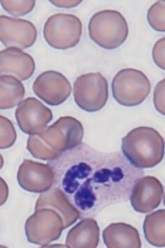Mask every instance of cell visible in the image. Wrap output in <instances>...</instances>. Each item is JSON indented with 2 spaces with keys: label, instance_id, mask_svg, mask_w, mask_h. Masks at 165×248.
<instances>
[{
  "label": "cell",
  "instance_id": "cell-18",
  "mask_svg": "<svg viewBox=\"0 0 165 248\" xmlns=\"http://www.w3.org/2000/svg\"><path fill=\"white\" fill-rule=\"evenodd\" d=\"M25 89L20 81L12 76H0V109L16 107L22 102Z\"/></svg>",
  "mask_w": 165,
  "mask_h": 248
},
{
  "label": "cell",
  "instance_id": "cell-17",
  "mask_svg": "<svg viewBox=\"0 0 165 248\" xmlns=\"http://www.w3.org/2000/svg\"><path fill=\"white\" fill-rule=\"evenodd\" d=\"M99 241V228L92 218H85L70 230L66 245L71 248H96Z\"/></svg>",
  "mask_w": 165,
  "mask_h": 248
},
{
  "label": "cell",
  "instance_id": "cell-2",
  "mask_svg": "<svg viewBox=\"0 0 165 248\" xmlns=\"http://www.w3.org/2000/svg\"><path fill=\"white\" fill-rule=\"evenodd\" d=\"M84 128L74 117L59 118L40 133L28 139L27 150L36 159L52 161L78 146L82 141Z\"/></svg>",
  "mask_w": 165,
  "mask_h": 248
},
{
  "label": "cell",
  "instance_id": "cell-20",
  "mask_svg": "<svg viewBox=\"0 0 165 248\" xmlns=\"http://www.w3.org/2000/svg\"><path fill=\"white\" fill-rule=\"evenodd\" d=\"M17 140V133L12 122L0 115V149H7L14 146Z\"/></svg>",
  "mask_w": 165,
  "mask_h": 248
},
{
  "label": "cell",
  "instance_id": "cell-16",
  "mask_svg": "<svg viewBox=\"0 0 165 248\" xmlns=\"http://www.w3.org/2000/svg\"><path fill=\"white\" fill-rule=\"evenodd\" d=\"M102 237L108 248H141L138 231L127 223H112L103 231Z\"/></svg>",
  "mask_w": 165,
  "mask_h": 248
},
{
  "label": "cell",
  "instance_id": "cell-14",
  "mask_svg": "<svg viewBox=\"0 0 165 248\" xmlns=\"http://www.w3.org/2000/svg\"><path fill=\"white\" fill-rule=\"evenodd\" d=\"M35 70L33 58L20 49L8 48L0 51V76H12L25 81Z\"/></svg>",
  "mask_w": 165,
  "mask_h": 248
},
{
  "label": "cell",
  "instance_id": "cell-22",
  "mask_svg": "<svg viewBox=\"0 0 165 248\" xmlns=\"http://www.w3.org/2000/svg\"><path fill=\"white\" fill-rule=\"evenodd\" d=\"M3 9L15 17L25 16L35 7V1H0Z\"/></svg>",
  "mask_w": 165,
  "mask_h": 248
},
{
  "label": "cell",
  "instance_id": "cell-21",
  "mask_svg": "<svg viewBox=\"0 0 165 248\" xmlns=\"http://www.w3.org/2000/svg\"><path fill=\"white\" fill-rule=\"evenodd\" d=\"M165 1H158L148 9V22L154 30L158 32H165Z\"/></svg>",
  "mask_w": 165,
  "mask_h": 248
},
{
  "label": "cell",
  "instance_id": "cell-8",
  "mask_svg": "<svg viewBox=\"0 0 165 248\" xmlns=\"http://www.w3.org/2000/svg\"><path fill=\"white\" fill-rule=\"evenodd\" d=\"M64 223L61 216L50 208H41L29 217L25 223V233L32 244L45 246L61 236Z\"/></svg>",
  "mask_w": 165,
  "mask_h": 248
},
{
  "label": "cell",
  "instance_id": "cell-13",
  "mask_svg": "<svg viewBox=\"0 0 165 248\" xmlns=\"http://www.w3.org/2000/svg\"><path fill=\"white\" fill-rule=\"evenodd\" d=\"M19 185L27 192L40 193L50 190L53 186L54 173L48 164L24 159L17 172Z\"/></svg>",
  "mask_w": 165,
  "mask_h": 248
},
{
  "label": "cell",
  "instance_id": "cell-4",
  "mask_svg": "<svg viewBox=\"0 0 165 248\" xmlns=\"http://www.w3.org/2000/svg\"><path fill=\"white\" fill-rule=\"evenodd\" d=\"M89 32L95 43L103 48L112 50L118 48L127 40L128 24L118 11L104 10L90 19Z\"/></svg>",
  "mask_w": 165,
  "mask_h": 248
},
{
  "label": "cell",
  "instance_id": "cell-10",
  "mask_svg": "<svg viewBox=\"0 0 165 248\" xmlns=\"http://www.w3.org/2000/svg\"><path fill=\"white\" fill-rule=\"evenodd\" d=\"M37 36V29L32 22L0 16V42L5 46L30 48L35 44Z\"/></svg>",
  "mask_w": 165,
  "mask_h": 248
},
{
  "label": "cell",
  "instance_id": "cell-23",
  "mask_svg": "<svg viewBox=\"0 0 165 248\" xmlns=\"http://www.w3.org/2000/svg\"><path fill=\"white\" fill-rule=\"evenodd\" d=\"M165 79H163L157 84L153 94V102L156 110L165 115Z\"/></svg>",
  "mask_w": 165,
  "mask_h": 248
},
{
  "label": "cell",
  "instance_id": "cell-9",
  "mask_svg": "<svg viewBox=\"0 0 165 248\" xmlns=\"http://www.w3.org/2000/svg\"><path fill=\"white\" fill-rule=\"evenodd\" d=\"M16 117L23 133L33 135L45 130L53 119V113L38 99L29 97L19 103Z\"/></svg>",
  "mask_w": 165,
  "mask_h": 248
},
{
  "label": "cell",
  "instance_id": "cell-12",
  "mask_svg": "<svg viewBox=\"0 0 165 248\" xmlns=\"http://www.w3.org/2000/svg\"><path fill=\"white\" fill-rule=\"evenodd\" d=\"M163 197L164 188L161 182L153 176H146L134 185L130 199L135 211L145 214L158 208Z\"/></svg>",
  "mask_w": 165,
  "mask_h": 248
},
{
  "label": "cell",
  "instance_id": "cell-24",
  "mask_svg": "<svg viewBox=\"0 0 165 248\" xmlns=\"http://www.w3.org/2000/svg\"><path fill=\"white\" fill-rule=\"evenodd\" d=\"M165 38L161 39L156 42L153 49V61L157 66L165 70Z\"/></svg>",
  "mask_w": 165,
  "mask_h": 248
},
{
  "label": "cell",
  "instance_id": "cell-3",
  "mask_svg": "<svg viewBox=\"0 0 165 248\" xmlns=\"http://www.w3.org/2000/svg\"><path fill=\"white\" fill-rule=\"evenodd\" d=\"M122 151L126 159L137 169H151L164 157V139L155 129L138 127L122 138Z\"/></svg>",
  "mask_w": 165,
  "mask_h": 248
},
{
  "label": "cell",
  "instance_id": "cell-27",
  "mask_svg": "<svg viewBox=\"0 0 165 248\" xmlns=\"http://www.w3.org/2000/svg\"><path fill=\"white\" fill-rule=\"evenodd\" d=\"M3 166H4V159H3V156L0 155V169H2Z\"/></svg>",
  "mask_w": 165,
  "mask_h": 248
},
{
  "label": "cell",
  "instance_id": "cell-15",
  "mask_svg": "<svg viewBox=\"0 0 165 248\" xmlns=\"http://www.w3.org/2000/svg\"><path fill=\"white\" fill-rule=\"evenodd\" d=\"M41 208L55 210L63 218L65 229L76 223L80 217L79 212L68 202L62 191L53 186L41 194L37 200L35 210Z\"/></svg>",
  "mask_w": 165,
  "mask_h": 248
},
{
  "label": "cell",
  "instance_id": "cell-11",
  "mask_svg": "<svg viewBox=\"0 0 165 248\" xmlns=\"http://www.w3.org/2000/svg\"><path fill=\"white\" fill-rule=\"evenodd\" d=\"M71 86L66 77L54 71L44 72L37 77L33 90L37 97L50 106H59L68 99Z\"/></svg>",
  "mask_w": 165,
  "mask_h": 248
},
{
  "label": "cell",
  "instance_id": "cell-7",
  "mask_svg": "<svg viewBox=\"0 0 165 248\" xmlns=\"http://www.w3.org/2000/svg\"><path fill=\"white\" fill-rule=\"evenodd\" d=\"M73 96L77 105L86 112L100 110L109 97L107 80L100 73L78 77L73 85Z\"/></svg>",
  "mask_w": 165,
  "mask_h": 248
},
{
  "label": "cell",
  "instance_id": "cell-5",
  "mask_svg": "<svg viewBox=\"0 0 165 248\" xmlns=\"http://www.w3.org/2000/svg\"><path fill=\"white\" fill-rule=\"evenodd\" d=\"M113 96L124 107L142 104L151 91V83L143 72L133 68L121 70L112 81Z\"/></svg>",
  "mask_w": 165,
  "mask_h": 248
},
{
  "label": "cell",
  "instance_id": "cell-26",
  "mask_svg": "<svg viewBox=\"0 0 165 248\" xmlns=\"http://www.w3.org/2000/svg\"><path fill=\"white\" fill-rule=\"evenodd\" d=\"M52 4L58 6L60 8H69L76 7L82 2V1H50Z\"/></svg>",
  "mask_w": 165,
  "mask_h": 248
},
{
  "label": "cell",
  "instance_id": "cell-19",
  "mask_svg": "<svg viewBox=\"0 0 165 248\" xmlns=\"http://www.w3.org/2000/svg\"><path fill=\"white\" fill-rule=\"evenodd\" d=\"M165 210H159L148 215L144 222V232L148 244L155 247L165 246Z\"/></svg>",
  "mask_w": 165,
  "mask_h": 248
},
{
  "label": "cell",
  "instance_id": "cell-1",
  "mask_svg": "<svg viewBox=\"0 0 165 248\" xmlns=\"http://www.w3.org/2000/svg\"><path fill=\"white\" fill-rule=\"evenodd\" d=\"M53 186L79 212L80 219L93 218L114 204L130 200L132 189L144 175L118 152L102 153L81 143L49 161Z\"/></svg>",
  "mask_w": 165,
  "mask_h": 248
},
{
  "label": "cell",
  "instance_id": "cell-6",
  "mask_svg": "<svg viewBox=\"0 0 165 248\" xmlns=\"http://www.w3.org/2000/svg\"><path fill=\"white\" fill-rule=\"evenodd\" d=\"M82 32L81 19L71 14H58L50 16L44 27L46 42L53 48L66 50L76 46Z\"/></svg>",
  "mask_w": 165,
  "mask_h": 248
},
{
  "label": "cell",
  "instance_id": "cell-25",
  "mask_svg": "<svg viewBox=\"0 0 165 248\" xmlns=\"http://www.w3.org/2000/svg\"><path fill=\"white\" fill-rule=\"evenodd\" d=\"M9 187L4 179L0 177V206L4 205L9 197Z\"/></svg>",
  "mask_w": 165,
  "mask_h": 248
}]
</instances>
